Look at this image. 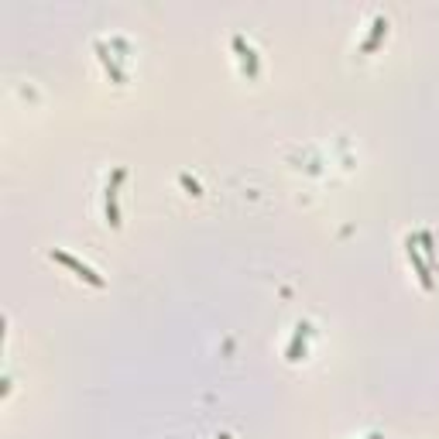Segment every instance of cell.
Segmentation results:
<instances>
[{"instance_id": "obj_5", "label": "cell", "mask_w": 439, "mask_h": 439, "mask_svg": "<svg viewBox=\"0 0 439 439\" xmlns=\"http://www.w3.org/2000/svg\"><path fill=\"white\" fill-rule=\"evenodd\" d=\"M306 337H309V326L306 323H302L299 329H295V333H292V344H288V350H285V357L292 364L302 361V354H306Z\"/></svg>"}, {"instance_id": "obj_6", "label": "cell", "mask_w": 439, "mask_h": 439, "mask_svg": "<svg viewBox=\"0 0 439 439\" xmlns=\"http://www.w3.org/2000/svg\"><path fill=\"white\" fill-rule=\"evenodd\" d=\"M384 35H388V21H384V18H374V24H371V35L361 41V52H364V55H367V52H374V48H378V41H381Z\"/></svg>"}, {"instance_id": "obj_3", "label": "cell", "mask_w": 439, "mask_h": 439, "mask_svg": "<svg viewBox=\"0 0 439 439\" xmlns=\"http://www.w3.org/2000/svg\"><path fill=\"white\" fill-rule=\"evenodd\" d=\"M405 254H408V261L416 268V275H419L422 288H433V268L425 265V258L419 254V240L416 237H408V244H405Z\"/></svg>"}, {"instance_id": "obj_2", "label": "cell", "mask_w": 439, "mask_h": 439, "mask_svg": "<svg viewBox=\"0 0 439 439\" xmlns=\"http://www.w3.org/2000/svg\"><path fill=\"white\" fill-rule=\"evenodd\" d=\"M52 261H58V265H65L69 268V271H76L79 278H83V282H90V285H103V278H100V275H96L93 268L90 265H83V261H79V258H73V254H65V250H52Z\"/></svg>"}, {"instance_id": "obj_7", "label": "cell", "mask_w": 439, "mask_h": 439, "mask_svg": "<svg viewBox=\"0 0 439 439\" xmlns=\"http://www.w3.org/2000/svg\"><path fill=\"white\" fill-rule=\"evenodd\" d=\"M416 240H419L422 248H425V265L433 268V265H436V248H433V233H429V230H422V233L416 237Z\"/></svg>"}, {"instance_id": "obj_1", "label": "cell", "mask_w": 439, "mask_h": 439, "mask_svg": "<svg viewBox=\"0 0 439 439\" xmlns=\"http://www.w3.org/2000/svg\"><path fill=\"white\" fill-rule=\"evenodd\" d=\"M124 169H117L107 182V196H103V210H107V223L110 227H120V210H117V196H120V182H124Z\"/></svg>"}, {"instance_id": "obj_4", "label": "cell", "mask_w": 439, "mask_h": 439, "mask_svg": "<svg viewBox=\"0 0 439 439\" xmlns=\"http://www.w3.org/2000/svg\"><path fill=\"white\" fill-rule=\"evenodd\" d=\"M230 45H233V52H237V58H240V69H244L248 76H258V69H261V65H258V52L244 41V35H233Z\"/></svg>"}, {"instance_id": "obj_8", "label": "cell", "mask_w": 439, "mask_h": 439, "mask_svg": "<svg viewBox=\"0 0 439 439\" xmlns=\"http://www.w3.org/2000/svg\"><path fill=\"white\" fill-rule=\"evenodd\" d=\"M216 439H233V436H230V433H220V436H216Z\"/></svg>"}]
</instances>
